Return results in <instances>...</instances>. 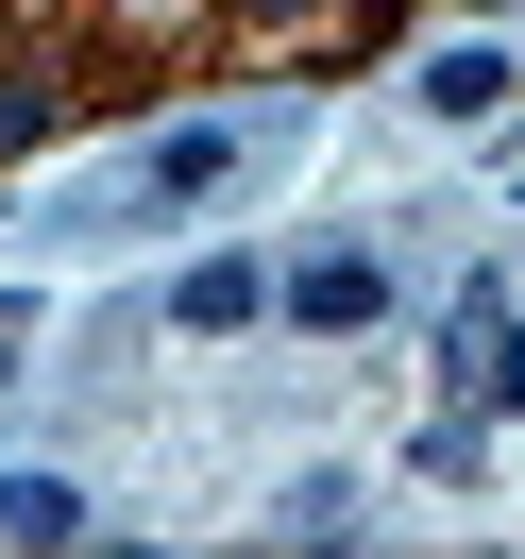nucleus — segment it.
<instances>
[{
	"instance_id": "20e7f679",
	"label": "nucleus",
	"mask_w": 525,
	"mask_h": 559,
	"mask_svg": "<svg viewBox=\"0 0 525 559\" xmlns=\"http://www.w3.org/2000/svg\"><path fill=\"white\" fill-rule=\"evenodd\" d=\"M0 525H17V543H85V491H69V475H17V491H0Z\"/></svg>"
},
{
	"instance_id": "f03ea898",
	"label": "nucleus",
	"mask_w": 525,
	"mask_h": 559,
	"mask_svg": "<svg viewBox=\"0 0 525 559\" xmlns=\"http://www.w3.org/2000/svg\"><path fill=\"white\" fill-rule=\"evenodd\" d=\"M220 170H238V136H220V119H187V136H153V153H136V187H153V204H204Z\"/></svg>"
},
{
	"instance_id": "39448f33",
	"label": "nucleus",
	"mask_w": 525,
	"mask_h": 559,
	"mask_svg": "<svg viewBox=\"0 0 525 559\" xmlns=\"http://www.w3.org/2000/svg\"><path fill=\"white\" fill-rule=\"evenodd\" d=\"M423 103H441V119H491V103H509V51H441V69H423Z\"/></svg>"
},
{
	"instance_id": "f257e3e1",
	"label": "nucleus",
	"mask_w": 525,
	"mask_h": 559,
	"mask_svg": "<svg viewBox=\"0 0 525 559\" xmlns=\"http://www.w3.org/2000/svg\"><path fill=\"white\" fill-rule=\"evenodd\" d=\"M390 288H373V254H306V272H288V322H322V340H339V322H373Z\"/></svg>"
},
{
	"instance_id": "7ed1b4c3",
	"label": "nucleus",
	"mask_w": 525,
	"mask_h": 559,
	"mask_svg": "<svg viewBox=\"0 0 525 559\" xmlns=\"http://www.w3.org/2000/svg\"><path fill=\"white\" fill-rule=\"evenodd\" d=\"M170 322H187V340H220V322H254V272H238V254H204V272L170 288Z\"/></svg>"
}]
</instances>
